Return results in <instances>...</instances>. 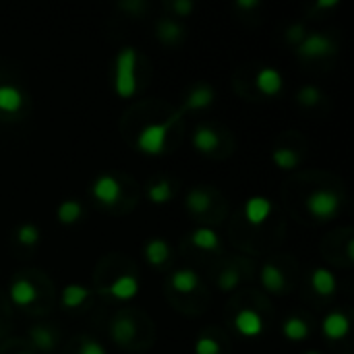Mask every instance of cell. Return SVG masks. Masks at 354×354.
Listing matches in <instances>:
<instances>
[{"instance_id":"obj_7","label":"cell","mask_w":354,"mask_h":354,"mask_svg":"<svg viewBox=\"0 0 354 354\" xmlns=\"http://www.w3.org/2000/svg\"><path fill=\"white\" fill-rule=\"evenodd\" d=\"M255 87H257L263 96L273 98V96H278V94L282 92L284 79H282V75H280L278 69H273V67H263V69H259L257 75H255Z\"/></svg>"},{"instance_id":"obj_14","label":"cell","mask_w":354,"mask_h":354,"mask_svg":"<svg viewBox=\"0 0 354 354\" xmlns=\"http://www.w3.org/2000/svg\"><path fill=\"white\" fill-rule=\"evenodd\" d=\"M311 286H313V290H315L319 296H331V294L335 292L337 282H335V275H333L329 269L317 267V269H313V273H311Z\"/></svg>"},{"instance_id":"obj_39","label":"cell","mask_w":354,"mask_h":354,"mask_svg":"<svg viewBox=\"0 0 354 354\" xmlns=\"http://www.w3.org/2000/svg\"><path fill=\"white\" fill-rule=\"evenodd\" d=\"M306 354H319V352H306Z\"/></svg>"},{"instance_id":"obj_27","label":"cell","mask_w":354,"mask_h":354,"mask_svg":"<svg viewBox=\"0 0 354 354\" xmlns=\"http://www.w3.org/2000/svg\"><path fill=\"white\" fill-rule=\"evenodd\" d=\"M183 34H185L183 25H178V23L172 21V19H166V21H162V23L158 25V38H160L162 42H166V44L178 42V40L183 38Z\"/></svg>"},{"instance_id":"obj_25","label":"cell","mask_w":354,"mask_h":354,"mask_svg":"<svg viewBox=\"0 0 354 354\" xmlns=\"http://www.w3.org/2000/svg\"><path fill=\"white\" fill-rule=\"evenodd\" d=\"M172 195H174V191H172V187H170L168 180L154 183V185H149V189H147V199H149L152 203H156V205L168 203V201L172 199Z\"/></svg>"},{"instance_id":"obj_36","label":"cell","mask_w":354,"mask_h":354,"mask_svg":"<svg viewBox=\"0 0 354 354\" xmlns=\"http://www.w3.org/2000/svg\"><path fill=\"white\" fill-rule=\"evenodd\" d=\"M234 7L236 9H257L259 7V0H238Z\"/></svg>"},{"instance_id":"obj_10","label":"cell","mask_w":354,"mask_h":354,"mask_svg":"<svg viewBox=\"0 0 354 354\" xmlns=\"http://www.w3.org/2000/svg\"><path fill=\"white\" fill-rule=\"evenodd\" d=\"M104 292H108L110 296H114L118 300H131L139 292V282H137L135 275L125 273V275H118L108 288H104Z\"/></svg>"},{"instance_id":"obj_19","label":"cell","mask_w":354,"mask_h":354,"mask_svg":"<svg viewBox=\"0 0 354 354\" xmlns=\"http://www.w3.org/2000/svg\"><path fill=\"white\" fill-rule=\"evenodd\" d=\"M170 284L176 292L180 294H191L193 290L199 288V275L193 271V269H178L172 273L170 278Z\"/></svg>"},{"instance_id":"obj_2","label":"cell","mask_w":354,"mask_h":354,"mask_svg":"<svg viewBox=\"0 0 354 354\" xmlns=\"http://www.w3.org/2000/svg\"><path fill=\"white\" fill-rule=\"evenodd\" d=\"M176 121H178V116H172L166 123H152V125L143 127L137 137V149L147 156H160L166 149L168 131Z\"/></svg>"},{"instance_id":"obj_4","label":"cell","mask_w":354,"mask_h":354,"mask_svg":"<svg viewBox=\"0 0 354 354\" xmlns=\"http://www.w3.org/2000/svg\"><path fill=\"white\" fill-rule=\"evenodd\" d=\"M331 52H333V42L321 34H309L298 44L300 59H323V56H329Z\"/></svg>"},{"instance_id":"obj_38","label":"cell","mask_w":354,"mask_h":354,"mask_svg":"<svg viewBox=\"0 0 354 354\" xmlns=\"http://www.w3.org/2000/svg\"><path fill=\"white\" fill-rule=\"evenodd\" d=\"M346 249H348V257L352 259V257H354V253H352V249H354V242H352V240H348V247H346Z\"/></svg>"},{"instance_id":"obj_12","label":"cell","mask_w":354,"mask_h":354,"mask_svg":"<svg viewBox=\"0 0 354 354\" xmlns=\"http://www.w3.org/2000/svg\"><path fill=\"white\" fill-rule=\"evenodd\" d=\"M216 100V94L214 90L207 85V83H199L191 90V94L187 96V102H185V110H203V108H209Z\"/></svg>"},{"instance_id":"obj_33","label":"cell","mask_w":354,"mask_h":354,"mask_svg":"<svg viewBox=\"0 0 354 354\" xmlns=\"http://www.w3.org/2000/svg\"><path fill=\"white\" fill-rule=\"evenodd\" d=\"M79 354H108L98 340H85L79 348Z\"/></svg>"},{"instance_id":"obj_5","label":"cell","mask_w":354,"mask_h":354,"mask_svg":"<svg viewBox=\"0 0 354 354\" xmlns=\"http://www.w3.org/2000/svg\"><path fill=\"white\" fill-rule=\"evenodd\" d=\"M121 195H123V187H121V183H118L116 176H112V174H102V176L96 178V183H94V197H96L100 203H104V205H114V203H118Z\"/></svg>"},{"instance_id":"obj_3","label":"cell","mask_w":354,"mask_h":354,"mask_svg":"<svg viewBox=\"0 0 354 354\" xmlns=\"http://www.w3.org/2000/svg\"><path fill=\"white\" fill-rule=\"evenodd\" d=\"M306 211L317 220H331L340 211V197L329 189H317L304 199Z\"/></svg>"},{"instance_id":"obj_20","label":"cell","mask_w":354,"mask_h":354,"mask_svg":"<svg viewBox=\"0 0 354 354\" xmlns=\"http://www.w3.org/2000/svg\"><path fill=\"white\" fill-rule=\"evenodd\" d=\"M90 296H92V290H90V288H85V286H81V284H69V286H65V290H63V294H61V302H63V306H67V309H77V306H81Z\"/></svg>"},{"instance_id":"obj_37","label":"cell","mask_w":354,"mask_h":354,"mask_svg":"<svg viewBox=\"0 0 354 354\" xmlns=\"http://www.w3.org/2000/svg\"><path fill=\"white\" fill-rule=\"evenodd\" d=\"M340 3L337 0H319V3L315 5L317 9H333V7H337Z\"/></svg>"},{"instance_id":"obj_8","label":"cell","mask_w":354,"mask_h":354,"mask_svg":"<svg viewBox=\"0 0 354 354\" xmlns=\"http://www.w3.org/2000/svg\"><path fill=\"white\" fill-rule=\"evenodd\" d=\"M271 209H273V203L267 197L255 195V197H249L244 203V218L251 226H261L267 222Z\"/></svg>"},{"instance_id":"obj_9","label":"cell","mask_w":354,"mask_h":354,"mask_svg":"<svg viewBox=\"0 0 354 354\" xmlns=\"http://www.w3.org/2000/svg\"><path fill=\"white\" fill-rule=\"evenodd\" d=\"M321 329H323L325 337H329V340H342L350 331V319L342 311H331L329 315H325V319L321 323Z\"/></svg>"},{"instance_id":"obj_22","label":"cell","mask_w":354,"mask_h":354,"mask_svg":"<svg viewBox=\"0 0 354 354\" xmlns=\"http://www.w3.org/2000/svg\"><path fill=\"white\" fill-rule=\"evenodd\" d=\"M282 333H284V337H288L292 342H300L309 335V325L300 317H288L282 323Z\"/></svg>"},{"instance_id":"obj_34","label":"cell","mask_w":354,"mask_h":354,"mask_svg":"<svg viewBox=\"0 0 354 354\" xmlns=\"http://www.w3.org/2000/svg\"><path fill=\"white\" fill-rule=\"evenodd\" d=\"M170 9H172L176 15H180V17H189V15L193 13L195 5L191 3V0H176V3L170 5Z\"/></svg>"},{"instance_id":"obj_16","label":"cell","mask_w":354,"mask_h":354,"mask_svg":"<svg viewBox=\"0 0 354 354\" xmlns=\"http://www.w3.org/2000/svg\"><path fill=\"white\" fill-rule=\"evenodd\" d=\"M261 284L267 292L275 294V292H282L284 286H286V278L282 273V269L273 263H265L261 267Z\"/></svg>"},{"instance_id":"obj_35","label":"cell","mask_w":354,"mask_h":354,"mask_svg":"<svg viewBox=\"0 0 354 354\" xmlns=\"http://www.w3.org/2000/svg\"><path fill=\"white\" fill-rule=\"evenodd\" d=\"M286 40H288L290 44H300V42L304 40V25L296 23V25L288 28V30H286Z\"/></svg>"},{"instance_id":"obj_40","label":"cell","mask_w":354,"mask_h":354,"mask_svg":"<svg viewBox=\"0 0 354 354\" xmlns=\"http://www.w3.org/2000/svg\"><path fill=\"white\" fill-rule=\"evenodd\" d=\"M21 354H28V352H21Z\"/></svg>"},{"instance_id":"obj_26","label":"cell","mask_w":354,"mask_h":354,"mask_svg":"<svg viewBox=\"0 0 354 354\" xmlns=\"http://www.w3.org/2000/svg\"><path fill=\"white\" fill-rule=\"evenodd\" d=\"M56 216H59V220H61L63 224H75V222L83 216V207H81L79 201L69 199V201H63V203L59 205Z\"/></svg>"},{"instance_id":"obj_28","label":"cell","mask_w":354,"mask_h":354,"mask_svg":"<svg viewBox=\"0 0 354 354\" xmlns=\"http://www.w3.org/2000/svg\"><path fill=\"white\" fill-rule=\"evenodd\" d=\"M32 340H34V344H36L40 350L50 352V350L54 348V344H56V333H54L50 327L40 325V327H34V329H32Z\"/></svg>"},{"instance_id":"obj_32","label":"cell","mask_w":354,"mask_h":354,"mask_svg":"<svg viewBox=\"0 0 354 354\" xmlns=\"http://www.w3.org/2000/svg\"><path fill=\"white\" fill-rule=\"evenodd\" d=\"M195 354H220V344L211 335H201L195 342Z\"/></svg>"},{"instance_id":"obj_29","label":"cell","mask_w":354,"mask_h":354,"mask_svg":"<svg viewBox=\"0 0 354 354\" xmlns=\"http://www.w3.org/2000/svg\"><path fill=\"white\" fill-rule=\"evenodd\" d=\"M296 102L304 108H311V106H317L321 102V92L313 85H306V87H300L298 94H296Z\"/></svg>"},{"instance_id":"obj_23","label":"cell","mask_w":354,"mask_h":354,"mask_svg":"<svg viewBox=\"0 0 354 354\" xmlns=\"http://www.w3.org/2000/svg\"><path fill=\"white\" fill-rule=\"evenodd\" d=\"M185 205H187V209H191L193 214H205V211H209V207H211V197H209V193L203 191V189H193V191H189V195H187V199H185Z\"/></svg>"},{"instance_id":"obj_11","label":"cell","mask_w":354,"mask_h":354,"mask_svg":"<svg viewBox=\"0 0 354 354\" xmlns=\"http://www.w3.org/2000/svg\"><path fill=\"white\" fill-rule=\"evenodd\" d=\"M11 300L17 304V306H30L38 300V288L34 286V282L21 278V280H15L11 284Z\"/></svg>"},{"instance_id":"obj_24","label":"cell","mask_w":354,"mask_h":354,"mask_svg":"<svg viewBox=\"0 0 354 354\" xmlns=\"http://www.w3.org/2000/svg\"><path fill=\"white\" fill-rule=\"evenodd\" d=\"M271 160L280 170H294L300 162V156L292 147H275L271 154Z\"/></svg>"},{"instance_id":"obj_13","label":"cell","mask_w":354,"mask_h":354,"mask_svg":"<svg viewBox=\"0 0 354 354\" xmlns=\"http://www.w3.org/2000/svg\"><path fill=\"white\" fill-rule=\"evenodd\" d=\"M220 145V135L216 129L207 127V125H201L195 129L193 133V147L201 154H211L214 149H218Z\"/></svg>"},{"instance_id":"obj_18","label":"cell","mask_w":354,"mask_h":354,"mask_svg":"<svg viewBox=\"0 0 354 354\" xmlns=\"http://www.w3.org/2000/svg\"><path fill=\"white\" fill-rule=\"evenodd\" d=\"M145 259H147L149 265H154V267L164 265V263L170 259V247H168V242L162 240V238H152V240H147V244H145Z\"/></svg>"},{"instance_id":"obj_15","label":"cell","mask_w":354,"mask_h":354,"mask_svg":"<svg viewBox=\"0 0 354 354\" xmlns=\"http://www.w3.org/2000/svg\"><path fill=\"white\" fill-rule=\"evenodd\" d=\"M135 333H137V327L129 315H118L110 325V335L114 337L116 344H129L135 337Z\"/></svg>"},{"instance_id":"obj_31","label":"cell","mask_w":354,"mask_h":354,"mask_svg":"<svg viewBox=\"0 0 354 354\" xmlns=\"http://www.w3.org/2000/svg\"><path fill=\"white\" fill-rule=\"evenodd\" d=\"M238 282H240V273L236 271V269H224L222 273H220V278H218V288L220 290H224V292H230V290H234L236 286H238Z\"/></svg>"},{"instance_id":"obj_6","label":"cell","mask_w":354,"mask_h":354,"mask_svg":"<svg viewBox=\"0 0 354 354\" xmlns=\"http://www.w3.org/2000/svg\"><path fill=\"white\" fill-rule=\"evenodd\" d=\"M234 327L244 337H257L263 333V317L255 309H240L234 317Z\"/></svg>"},{"instance_id":"obj_21","label":"cell","mask_w":354,"mask_h":354,"mask_svg":"<svg viewBox=\"0 0 354 354\" xmlns=\"http://www.w3.org/2000/svg\"><path fill=\"white\" fill-rule=\"evenodd\" d=\"M191 242H193L197 249H201V251H216V249L220 247V236H218V232H216L214 228L201 226V228L193 230Z\"/></svg>"},{"instance_id":"obj_1","label":"cell","mask_w":354,"mask_h":354,"mask_svg":"<svg viewBox=\"0 0 354 354\" xmlns=\"http://www.w3.org/2000/svg\"><path fill=\"white\" fill-rule=\"evenodd\" d=\"M114 92L118 98H131L137 92V52L127 46L116 54L114 63Z\"/></svg>"},{"instance_id":"obj_30","label":"cell","mask_w":354,"mask_h":354,"mask_svg":"<svg viewBox=\"0 0 354 354\" xmlns=\"http://www.w3.org/2000/svg\"><path fill=\"white\" fill-rule=\"evenodd\" d=\"M17 240L25 247H34L40 240V228L34 224H23L17 228Z\"/></svg>"},{"instance_id":"obj_17","label":"cell","mask_w":354,"mask_h":354,"mask_svg":"<svg viewBox=\"0 0 354 354\" xmlns=\"http://www.w3.org/2000/svg\"><path fill=\"white\" fill-rule=\"evenodd\" d=\"M23 106V94L15 85H0V112L13 114L21 110Z\"/></svg>"}]
</instances>
